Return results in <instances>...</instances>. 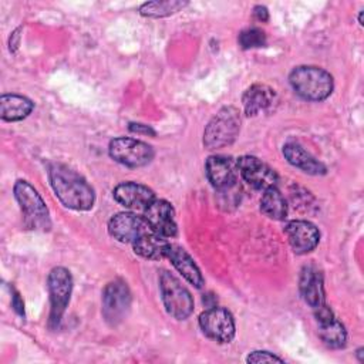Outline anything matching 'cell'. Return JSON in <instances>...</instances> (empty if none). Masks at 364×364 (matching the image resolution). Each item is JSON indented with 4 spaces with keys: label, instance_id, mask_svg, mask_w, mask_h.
<instances>
[{
    "label": "cell",
    "instance_id": "cell-21",
    "mask_svg": "<svg viewBox=\"0 0 364 364\" xmlns=\"http://www.w3.org/2000/svg\"><path fill=\"white\" fill-rule=\"evenodd\" d=\"M171 243L166 240V237L155 233L154 230L139 237L136 242L132 243L134 252L139 255L141 257L151 259V260H159L168 256Z\"/></svg>",
    "mask_w": 364,
    "mask_h": 364
},
{
    "label": "cell",
    "instance_id": "cell-28",
    "mask_svg": "<svg viewBox=\"0 0 364 364\" xmlns=\"http://www.w3.org/2000/svg\"><path fill=\"white\" fill-rule=\"evenodd\" d=\"M253 14L259 21H267L269 20V13L264 6H256L253 9Z\"/></svg>",
    "mask_w": 364,
    "mask_h": 364
},
{
    "label": "cell",
    "instance_id": "cell-20",
    "mask_svg": "<svg viewBox=\"0 0 364 364\" xmlns=\"http://www.w3.org/2000/svg\"><path fill=\"white\" fill-rule=\"evenodd\" d=\"M283 155L289 164L301 169L309 175H323L326 173V166L311 156L303 146L296 142H287L283 145Z\"/></svg>",
    "mask_w": 364,
    "mask_h": 364
},
{
    "label": "cell",
    "instance_id": "cell-24",
    "mask_svg": "<svg viewBox=\"0 0 364 364\" xmlns=\"http://www.w3.org/2000/svg\"><path fill=\"white\" fill-rule=\"evenodd\" d=\"M186 4H188V1H181V0L148 1L139 7V13L145 17L159 18V17H166V16H171V14L182 10Z\"/></svg>",
    "mask_w": 364,
    "mask_h": 364
},
{
    "label": "cell",
    "instance_id": "cell-9",
    "mask_svg": "<svg viewBox=\"0 0 364 364\" xmlns=\"http://www.w3.org/2000/svg\"><path fill=\"white\" fill-rule=\"evenodd\" d=\"M203 334L218 343H229L235 337V320L232 313L223 307H209L199 316Z\"/></svg>",
    "mask_w": 364,
    "mask_h": 364
},
{
    "label": "cell",
    "instance_id": "cell-26",
    "mask_svg": "<svg viewBox=\"0 0 364 364\" xmlns=\"http://www.w3.org/2000/svg\"><path fill=\"white\" fill-rule=\"evenodd\" d=\"M246 360L247 363H273V361L283 363V358L269 351H252Z\"/></svg>",
    "mask_w": 364,
    "mask_h": 364
},
{
    "label": "cell",
    "instance_id": "cell-16",
    "mask_svg": "<svg viewBox=\"0 0 364 364\" xmlns=\"http://www.w3.org/2000/svg\"><path fill=\"white\" fill-rule=\"evenodd\" d=\"M114 199L132 210H145L155 199V193L148 186L138 182H122L112 191Z\"/></svg>",
    "mask_w": 364,
    "mask_h": 364
},
{
    "label": "cell",
    "instance_id": "cell-17",
    "mask_svg": "<svg viewBox=\"0 0 364 364\" xmlns=\"http://www.w3.org/2000/svg\"><path fill=\"white\" fill-rule=\"evenodd\" d=\"M299 290L303 300L314 310L326 303L321 272L314 266H304L300 273Z\"/></svg>",
    "mask_w": 364,
    "mask_h": 364
},
{
    "label": "cell",
    "instance_id": "cell-3",
    "mask_svg": "<svg viewBox=\"0 0 364 364\" xmlns=\"http://www.w3.org/2000/svg\"><path fill=\"white\" fill-rule=\"evenodd\" d=\"M240 131V112L229 105L220 108L203 131V145L208 149L225 148L237 138Z\"/></svg>",
    "mask_w": 364,
    "mask_h": 364
},
{
    "label": "cell",
    "instance_id": "cell-10",
    "mask_svg": "<svg viewBox=\"0 0 364 364\" xmlns=\"http://www.w3.org/2000/svg\"><path fill=\"white\" fill-rule=\"evenodd\" d=\"M109 235L122 243H134L144 235L152 232L145 218L131 212L114 215L108 222Z\"/></svg>",
    "mask_w": 364,
    "mask_h": 364
},
{
    "label": "cell",
    "instance_id": "cell-5",
    "mask_svg": "<svg viewBox=\"0 0 364 364\" xmlns=\"http://www.w3.org/2000/svg\"><path fill=\"white\" fill-rule=\"evenodd\" d=\"M159 289L166 311L178 318L185 320L193 310V297L191 291L172 273L162 270L159 274Z\"/></svg>",
    "mask_w": 364,
    "mask_h": 364
},
{
    "label": "cell",
    "instance_id": "cell-6",
    "mask_svg": "<svg viewBox=\"0 0 364 364\" xmlns=\"http://www.w3.org/2000/svg\"><path fill=\"white\" fill-rule=\"evenodd\" d=\"M47 287L50 293V326L55 328L63 314L68 306L71 290H73V276L70 270L65 267H54L48 273L47 279Z\"/></svg>",
    "mask_w": 364,
    "mask_h": 364
},
{
    "label": "cell",
    "instance_id": "cell-11",
    "mask_svg": "<svg viewBox=\"0 0 364 364\" xmlns=\"http://www.w3.org/2000/svg\"><path fill=\"white\" fill-rule=\"evenodd\" d=\"M237 168L240 176L255 189L266 191L269 188H274L279 182V176L274 169H272L267 164L256 156H240L237 159Z\"/></svg>",
    "mask_w": 364,
    "mask_h": 364
},
{
    "label": "cell",
    "instance_id": "cell-15",
    "mask_svg": "<svg viewBox=\"0 0 364 364\" xmlns=\"http://www.w3.org/2000/svg\"><path fill=\"white\" fill-rule=\"evenodd\" d=\"M284 233L294 253L306 255L311 252L320 240L318 229L309 220H290L284 226Z\"/></svg>",
    "mask_w": 364,
    "mask_h": 364
},
{
    "label": "cell",
    "instance_id": "cell-14",
    "mask_svg": "<svg viewBox=\"0 0 364 364\" xmlns=\"http://www.w3.org/2000/svg\"><path fill=\"white\" fill-rule=\"evenodd\" d=\"M145 219L155 233L166 239L173 237L178 232L175 222V209L165 199H154L151 205L145 209Z\"/></svg>",
    "mask_w": 364,
    "mask_h": 364
},
{
    "label": "cell",
    "instance_id": "cell-8",
    "mask_svg": "<svg viewBox=\"0 0 364 364\" xmlns=\"http://www.w3.org/2000/svg\"><path fill=\"white\" fill-rule=\"evenodd\" d=\"M132 296L128 284L117 279L109 282L102 291V316L109 326H118L131 309Z\"/></svg>",
    "mask_w": 364,
    "mask_h": 364
},
{
    "label": "cell",
    "instance_id": "cell-2",
    "mask_svg": "<svg viewBox=\"0 0 364 364\" xmlns=\"http://www.w3.org/2000/svg\"><path fill=\"white\" fill-rule=\"evenodd\" d=\"M293 91L307 101H323L334 88L330 73L314 65L294 67L289 75Z\"/></svg>",
    "mask_w": 364,
    "mask_h": 364
},
{
    "label": "cell",
    "instance_id": "cell-29",
    "mask_svg": "<svg viewBox=\"0 0 364 364\" xmlns=\"http://www.w3.org/2000/svg\"><path fill=\"white\" fill-rule=\"evenodd\" d=\"M11 304H13V307H14V310L20 314V316H23L24 314V306H23V301L20 300V297H18V293H14V296H13V300H11Z\"/></svg>",
    "mask_w": 364,
    "mask_h": 364
},
{
    "label": "cell",
    "instance_id": "cell-19",
    "mask_svg": "<svg viewBox=\"0 0 364 364\" xmlns=\"http://www.w3.org/2000/svg\"><path fill=\"white\" fill-rule=\"evenodd\" d=\"M172 264L175 266V269L195 287H202L205 280L203 276L199 270V267L196 266V263L193 262V259L191 257V255L181 246L178 245H171L169 250H168V256H166Z\"/></svg>",
    "mask_w": 364,
    "mask_h": 364
},
{
    "label": "cell",
    "instance_id": "cell-1",
    "mask_svg": "<svg viewBox=\"0 0 364 364\" xmlns=\"http://www.w3.org/2000/svg\"><path fill=\"white\" fill-rule=\"evenodd\" d=\"M48 178L55 196L64 206L74 210H90L94 206V189L75 171L63 164H53Z\"/></svg>",
    "mask_w": 364,
    "mask_h": 364
},
{
    "label": "cell",
    "instance_id": "cell-7",
    "mask_svg": "<svg viewBox=\"0 0 364 364\" xmlns=\"http://www.w3.org/2000/svg\"><path fill=\"white\" fill-rule=\"evenodd\" d=\"M108 152L114 161L129 168L144 166L154 158V149L151 145L128 136L114 138L108 145Z\"/></svg>",
    "mask_w": 364,
    "mask_h": 364
},
{
    "label": "cell",
    "instance_id": "cell-13",
    "mask_svg": "<svg viewBox=\"0 0 364 364\" xmlns=\"http://www.w3.org/2000/svg\"><path fill=\"white\" fill-rule=\"evenodd\" d=\"M314 316L318 324V337L330 348H341L346 346L347 333L340 320L336 318L331 309L324 303L314 309Z\"/></svg>",
    "mask_w": 364,
    "mask_h": 364
},
{
    "label": "cell",
    "instance_id": "cell-22",
    "mask_svg": "<svg viewBox=\"0 0 364 364\" xmlns=\"http://www.w3.org/2000/svg\"><path fill=\"white\" fill-rule=\"evenodd\" d=\"M34 108L27 97L18 94H3L0 97V117L4 121L24 119Z\"/></svg>",
    "mask_w": 364,
    "mask_h": 364
},
{
    "label": "cell",
    "instance_id": "cell-12",
    "mask_svg": "<svg viewBox=\"0 0 364 364\" xmlns=\"http://www.w3.org/2000/svg\"><path fill=\"white\" fill-rule=\"evenodd\" d=\"M205 172L212 186H215L219 191H225L228 188L235 186L237 182V161L232 156L212 155L206 159Z\"/></svg>",
    "mask_w": 364,
    "mask_h": 364
},
{
    "label": "cell",
    "instance_id": "cell-27",
    "mask_svg": "<svg viewBox=\"0 0 364 364\" xmlns=\"http://www.w3.org/2000/svg\"><path fill=\"white\" fill-rule=\"evenodd\" d=\"M129 131L131 132H136V134H144V135H155V131L149 127V125H145V124H134L131 122L129 124Z\"/></svg>",
    "mask_w": 364,
    "mask_h": 364
},
{
    "label": "cell",
    "instance_id": "cell-25",
    "mask_svg": "<svg viewBox=\"0 0 364 364\" xmlns=\"http://www.w3.org/2000/svg\"><path fill=\"white\" fill-rule=\"evenodd\" d=\"M239 46L243 50L263 47L266 44V34L257 27H249L239 34Z\"/></svg>",
    "mask_w": 364,
    "mask_h": 364
},
{
    "label": "cell",
    "instance_id": "cell-18",
    "mask_svg": "<svg viewBox=\"0 0 364 364\" xmlns=\"http://www.w3.org/2000/svg\"><path fill=\"white\" fill-rule=\"evenodd\" d=\"M242 102L246 115L255 117L262 112L270 111L277 102V95L273 88L264 84H253L245 91Z\"/></svg>",
    "mask_w": 364,
    "mask_h": 364
},
{
    "label": "cell",
    "instance_id": "cell-4",
    "mask_svg": "<svg viewBox=\"0 0 364 364\" xmlns=\"http://www.w3.org/2000/svg\"><path fill=\"white\" fill-rule=\"evenodd\" d=\"M13 191L21 208L26 226L36 230H48L51 226L48 209L37 189H34V186L27 181L20 179L14 183Z\"/></svg>",
    "mask_w": 364,
    "mask_h": 364
},
{
    "label": "cell",
    "instance_id": "cell-23",
    "mask_svg": "<svg viewBox=\"0 0 364 364\" xmlns=\"http://www.w3.org/2000/svg\"><path fill=\"white\" fill-rule=\"evenodd\" d=\"M260 210L270 219H274V220L286 219L287 202L276 186L263 191V196L260 199Z\"/></svg>",
    "mask_w": 364,
    "mask_h": 364
}]
</instances>
